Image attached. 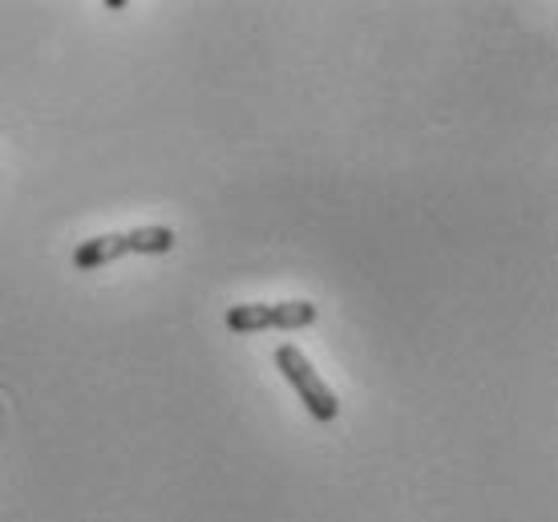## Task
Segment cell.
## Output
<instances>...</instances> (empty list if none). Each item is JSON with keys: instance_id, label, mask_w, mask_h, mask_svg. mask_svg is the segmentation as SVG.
I'll return each mask as SVG.
<instances>
[{"instance_id": "obj_1", "label": "cell", "mask_w": 558, "mask_h": 522, "mask_svg": "<svg viewBox=\"0 0 558 522\" xmlns=\"http://www.w3.org/2000/svg\"><path fill=\"white\" fill-rule=\"evenodd\" d=\"M174 247L170 227H134V231H113V235H94L73 247V268L98 271L122 255H167Z\"/></svg>"}, {"instance_id": "obj_2", "label": "cell", "mask_w": 558, "mask_h": 522, "mask_svg": "<svg viewBox=\"0 0 558 522\" xmlns=\"http://www.w3.org/2000/svg\"><path fill=\"white\" fill-rule=\"evenodd\" d=\"M276 365L279 373H283V381L292 385L295 397L304 401V410L316 417V422H336V413H340V401H336V393L328 389V381H324L316 368L307 365V356L295 349V344H279L276 349Z\"/></svg>"}, {"instance_id": "obj_3", "label": "cell", "mask_w": 558, "mask_h": 522, "mask_svg": "<svg viewBox=\"0 0 558 522\" xmlns=\"http://www.w3.org/2000/svg\"><path fill=\"white\" fill-rule=\"evenodd\" d=\"M316 304L312 300H283V304H235L227 312L223 325L239 337L247 332H264V328H279V332H295V328L316 325Z\"/></svg>"}]
</instances>
